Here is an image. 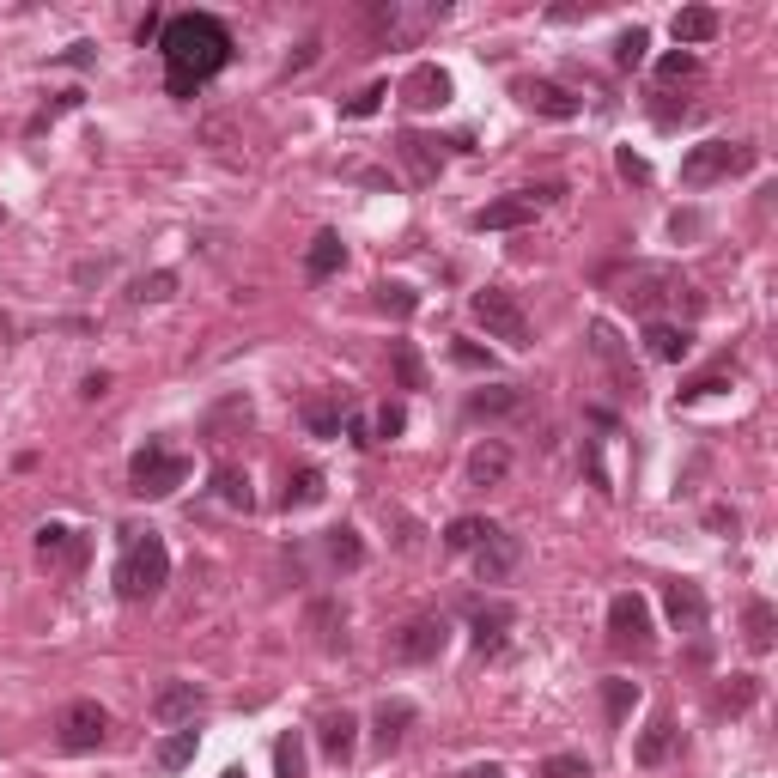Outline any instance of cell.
<instances>
[{"label":"cell","mask_w":778,"mask_h":778,"mask_svg":"<svg viewBox=\"0 0 778 778\" xmlns=\"http://www.w3.org/2000/svg\"><path fill=\"white\" fill-rule=\"evenodd\" d=\"M207 706V693L195 687V681H171V687H159L152 693V718L159 724H171V730H183V724H195V712Z\"/></svg>","instance_id":"obj_12"},{"label":"cell","mask_w":778,"mask_h":778,"mask_svg":"<svg viewBox=\"0 0 778 778\" xmlns=\"http://www.w3.org/2000/svg\"><path fill=\"white\" fill-rule=\"evenodd\" d=\"M645 49H651V37H645L639 25H633V31H620V43H614V67H639Z\"/></svg>","instance_id":"obj_40"},{"label":"cell","mask_w":778,"mask_h":778,"mask_svg":"<svg viewBox=\"0 0 778 778\" xmlns=\"http://www.w3.org/2000/svg\"><path fill=\"white\" fill-rule=\"evenodd\" d=\"M523 104L541 110V116H554V122H572V116H578V98H572L566 86H554V80H529V86H523Z\"/></svg>","instance_id":"obj_17"},{"label":"cell","mask_w":778,"mask_h":778,"mask_svg":"<svg viewBox=\"0 0 778 778\" xmlns=\"http://www.w3.org/2000/svg\"><path fill=\"white\" fill-rule=\"evenodd\" d=\"M505 627H511V608H487V614H475V645L493 651V645L505 639Z\"/></svg>","instance_id":"obj_37"},{"label":"cell","mask_w":778,"mask_h":778,"mask_svg":"<svg viewBox=\"0 0 778 778\" xmlns=\"http://www.w3.org/2000/svg\"><path fill=\"white\" fill-rule=\"evenodd\" d=\"M535 219V201L529 195H499V201H487V207H475V231H517V225H529Z\"/></svg>","instance_id":"obj_14"},{"label":"cell","mask_w":778,"mask_h":778,"mask_svg":"<svg viewBox=\"0 0 778 778\" xmlns=\"http://www.w3.org/2000/svg\"><path fill=\"white\" fill-rule=\"evenodd\" d=\"M341 262H347V244L335 238V231H317L310 250H304V274L310 280H329V274H341Z\"/></svg>","instance_id":"obj_19"},{"label":"cell","mask_w":778,"mask_h":778,"mask_svg":"<svg viewBox=\"0 0 778 778\" xmlns=\"http://www.w3.org/2000/svg\"><path fill=\"white\" fill-rule=\"evenodd\" d=\"M329 560L341 566V572H359L365 566V541H359V529H329Z\"/></svg>","instance_id":"obj_33"},{"label":"cell","mask_w":778,"mask_h":778,"mask_svg":"<svg viewBox=\"0 0 778 778\" xmlns=\"http://www.w3.org/2000/svg\"><path fill=\"white\" fill-rule=\"evenodd\" d=\"M383 98H389V86H371V92H359V98L347 104V116H371V110H377Z\"/></svg>","instance_id":"obj_46"},{"label":"cell","mask_w":778,"mask_h":778,"mask_svg":"<svg viewBox=\"0 0 778 778\" xmlns=\"http://www.w3.org/2000/svg\"><path fill=\"white\" fill-rule=\"evenodd\" d=\"M462 778H505V772H499V766H469Z\"/></svg>","instance_id":"obj_52"},{"label":"cell","mask_w":778,"mask_h":778,"mask_svg":"<svg viewBox=\"0 0 778 778\" xmlns=\"http://www.w3.org/2000/svg\"><path fill=\"white\" fill-rule=\"evenodd\" d=\"M86 554H92V548H86L80 529H67V523H43V529H37V560H43V566H55V572H80Z\"/></svg>","instance_id":"obj_9"},{"label":"cell","mask_w":778,"mask_h":778,"mask_svg":"<svg viewBox=\"0 0 778 778\" xmlns=\"http://www.w3.org/2000/svg\"><path fill=\"white\" fill-rule=\"evenodd\" d=\"M675 736H681V730H675L669 718H657V724L639 736V748H633V754H639V766H663V760L675 754Z\"/></svg>","instance_id":"obj_30"},{"label":"cell","mask_w":778,"mask_h":778,"mask_svg":"<svg viewBox=\"0 0 778 778\" xmlns=\"http://www.w3.org/2000/svg\"><path fill=\"white\" fill-rule=\"evenodd\" d=\"M408 724H414V706H408V699H383V706H377V742H383V748H396Z\"/></svg>","instance_id":"obj_31"},{"label":"cell","mask_w":778,"mask_h":778,"mask_svg":"<svg viewBox=\"0 0 778 778\" xmlns=\"http://www.w3.org/2000/svg\"><path fill=\"white\" fill-rule=\"evenodd\" d=\"M608 286L620 292V304H633L639 317H651V310L663 304V298H675V292H687V280L669 268V262H633V268H620V274H608Z\"/></svg>","instance_id":"obj_3"},{"label":"cell","mask_w":778,"mask_h":778,"mask_svg":"<svg viewBox=\"0 0 778 778\" xmlns=\"http://www.w3.org/2000/svg\"><path fill=\"white\" fill-rule=\"evenodd\" d=\"M219 778H244V766H225V772H219Z\"/></svg>","instance_id":"obj_53"},{"label":"cell","mask_w":778,"mask_h":778,"mask_svg":"<svg viewBox=\"0 0 778 778\" xmlns=\"http://www.w3.org/2000/svg\"><path fill=\"white\" fill-rule=\"evenodd\" d=\"M669 620H675V627L681 633H699V627H706V590H699V584H669Z\"/></svg>","instance_id":"obj_18"},{"label":"cell","mask_w":778,"mask_h":778,"mask_svg":"<svg viewBox=\"0 0 778 778\" xmlns=\"http://www.w3.org/2000/svg\"><path fill=\"white\" fill-rule=\"evenodd\" d=\"M505 469H511V450H505V444H481V450L469 456V487H499Z\"/></svg>","instance_id":"obj_24"},{"label":"cell","mask_w":778,"mask_h":778,"mask_svg":"<svg viewBox=\"0 0 778 778\" xmlns=\"http://www.w3.org/2000/svg\"><path fill=\"white\" fill-rule=\"evenodd\" d=\"M645 347H651V359L675 365V359H687L693 335H687V329H675V323H651V329H645Z\"/></svg>","instance_id":"obj_26"},{"label":"cell","mask_w":778,"mask_h":778,"mask_svg":"<svg viewBox=\"0 0 778 778\" xmlns=\"http://www.w3.org/2000/svg\"><path fill=\"white\" fill-rule=\"evenodd\" d=\"M602 706H608V724H627V712L639 706V681H608L602 687Z\"/></svg>","instance_id":"obj_35"},{"label":"cell","mask_w":778,"mask_h":778,"mask_svg":"<svg viewBox=\"0 0 778 778\" xmlns=\"http://www.w3.org/2000/svg\"><path fill=\"white\" fill-rule=\"evenodd\" d=\"M608 639L614 651H651V608L639 590H620L608 602Z\"/></svg>","instance_id":"obj_7"},{"label":"cell","mask_w":778,"mask_h":778,"mask_svg":"<svg viewBox=\"0 0 778 778\" xmlns=\"http://www.w3.org/2000/svg\"><path fill=\"white\" fill-rule=\"evenodd\" d=\"M541 778H590V760L584 754H548L541 760Z\"/></svg>","instance_id":"obj_42"},{"label":"cell","mask_w":778,"mask_h":778,"mask_svg":"<svg viewBox=\"0 0 778 778\" xmlns=\"http://www.w3.org/2000/svg\"><path fill=\"white\" fill-rule=\"evenodd\" d=\"M456 365H475V371H481V365H487V353H481V347H469V341H456Z\"/></svg>","instance_id":"obj_49"},{"label":"cell","mask_w":778,"mask_h":778,"mask_svg":"<svg viewBox=\"0 0 778 778\" xmlns=\"http://www.w3.org/2000/svg\"><path fill=\"white\" fill-rule=\"evenodd\" d=\"M517 566H523V541L505 535V529H493L481 548H475V572H481V584H505Z\"/></svg>","instance_id":"obj_10"},{"label":"cell","mask_w":778,"mask_h":778,"mask_svg":"<svg viewBox=\"0 0 778 778\" xmlns=\"http://www.w3.org/2000/svg\"><path fill=\"white\" fill-rule=\"evenodd\" d=\"M444 639H450L444 620H438V614H420V620H408V627H402L396 657H402V663H432V657H444Z\"/></svg>","instance_id":"obj_11"},{"label":"cell","mask_w":778,"mask_h":778,"mask_svg":"<svg viewBox=\"0 0 778 778\" xmlns=\"http://www.w3.org/2000/svg\"><path fill=\"white\" fill-rule=\"evenodd\" d=\"M620 177H633V183H645V177H651V165L639 159V152H620Z\"/></svg>","instance_id":"obj_48"},{"label":"cell","mask_w":778,"mask_h":778,"mask_svg":"<svg viewBox=\"0 0 778 778\" xmlns=\"http://www.w3.org/2000/svg\"><path fill=\"white\" fill-rule=\"evenodd\" d=\"M377 304L389 310V317H414V310H420L414 286H402V280H383V286H377Z\"/></svg>","instance_id":"obj_36"},{"label":"cell","mask_w":778,"mask_h":778,"mask_svg":"<svg viewBox=\"0 0 778 778\" xmlns=\"http://www.w3.org/2000/svg\"><path fill=\"white\" fill-rule=\"evenodd\" d=\"M317 736H323V754H329V760H347L353 742H359V724H353V712H329Z\"/></svg>","instance_id":"obj_27"},{"label":"cell","mask_w":778,"mask_h":778,"mask_svg":"<svg viewBox=\"0 0 778 778\" xmlns=\"http://www.w3.org/2000/svg\"><path fill=\"white\" fill-rule=\"evenodd\" d=\"M341 420H347V402H341V396H310V402H304L310 438H341Z\"/></svg>","instance_id":"obj_21"},{"label":"cell","mask_w":778,"mask_h":778,"mask_svg":"<svg viewBox=\"0 0 778 778\" xmlns=\"http://www.w3.org/2000/svg\"><path fill=\"white\" fill-rule=\"evenodd\" d=\"M128 481H134L140 499H171V493L189 481V456H177V450H165V444H146V450H134V462H128Z\"/></svg>","instance_id":"obj_5"},{"label":"cell","mask_w":778,"mask_h":778,"mask_svg":"<svg viewBox=\"0 0 778 778\" xmlns=\"http://www.w3.org/2000/svg\"><path fill=\"white\" fill-rule=\"evenodd\" d=\"M590 347H596V359L608 365V377L620 383V396H639V371H633V359H627V341H620L608 323H590Z\"/></svg>","instance_id":"obj_13"},{"label":"cell","mask_w":778,"mask_h":778,"mask_svg":"<svg viewBox=\"0 0 778 778\" xmlns=\"http://www.w3.org/2000/svg\"><path fill=\"white\" fill-rule=\"evenodd\" d=\"M159 55H165V73H171V92L189 98L201 80H213V73L225 67L231 55V31L213 19V13H177L159 37Z\"/></svg>","instance_id":"obj_1"},{"label":"cell","mask_w":778,"mask_h":778,"mask_svg":"<svg viewBox=\"0 0 778 778\" xmlns=\"http://www.w3.org/2000/svg\"><path fill=\"white\" fill-rule=\"evenodd\" d=\"M772 633H778V608L754 596V602L742 608V639H748V651H772Z\"/></svg>","instance_id":"obj_22"},{"label":"cell","mask_w":778,"mask_h":778,"mask_svg":"<svg viewBox=\"0 0 778 778\" xmlns=\"http://www.w3.org/2000/svg\"><path fill=\"white\" fill-rule=\"evenodd\" d=\"M712 389H724V377L712 371V377H693V383H681V402H699V396H712Z\"/></svg>","instance_id":"obj_45"},{"label":"cell","mask_w":778,"mask_h":778,"mask_svg":"<svg viewBox=\"0 0 778 778\" xmlns=\"http://www.w3.org/2000/svg\"><path fill=\"white\" fill-rule=\"evenodd\" d=\"M225 426H250V402H244V396H231L225 408L207 414V438H225Z\"/></svg>","instance_id":"obj_39"},{"label":"cell","mask_w":778,"mask_h":778,"mask_svg":"<svg viewBox=\"0 0 778 778\" xmlns=\"http://www.w3.org/2000/svg\"><path fill=\"white\" fill-rule=\"evenodd\" d=\"M195 748H201V736H195V724H183V730H171L159 748H152V766L159 772H183L195 760Z\"/></svg>","instance_id":"obj_20"},{"label":"cell","mask_w":778,"mask_h":778,"mask_svg":"<svg viewBox=\"0 0 778 778\" xmlns=\"http://www.w3.org/2000/svg\"><path fill=\"white\" fill-rule=\"evenodd\" d=\"M402 98L414 104V110H438L444 98H450V73L444 67H432V61H420L408 80H402Z\"/></svg>","instance_id":"obj_15"},{"label":"cell","mask_w":778,"mask_h":778,"mask_svg":"<svg viewBox=\"0 0 778 778\" xmlns=\"http://www.w3.org/2000/svg\"><path fill=\"white\" fill-rule=\"evenodd\" d=\"M669 231H675V238H687V231H699V213H675V219H669Z\"/></svg>","instance_id":"obj_51"},{"label":"cell","mask_w":778,"mask_h":778,"mask_svg":"<svg viewBox=\"0 0 778 778\" xmlns=\"http://www.w3.org/2000/svg\"><path fill=\"white\" fill-rule=\"evenodd\" d=\"M718 37V13L712 7H681L675 13V43H712Z\"/></svg>","instance_id":"obj_29"},{"label":"cell","mask_w":778,"mask_h":778,"mask_svg":"<svg viewBox=\"0 0 778 778\" xmlns=\"http://www.w3.org/2000/svg\"><path fill=\"white\" fill-rule=\"evenodd\" d=\"M213 493H219L231 511H250V505H256V493H250V475L238 469V462H219V469H213Z\"/></svg>","instance_id":"obj_25"},{"label":"cell","mask_w":778,"mask_h":778,"mask_svg":"<svg viewBox=\"0 0 778 778\" xmlns=\"http://www.w3.org/2000/svg\"><path fill=\"white\" fill-rule=\"evenodd\" d=\"M274 766H280V778H304V736L298 730L274 742Z\"/></svg>","instance_id":"obj_38"},{"label":"cell","mask_w":778,"mask_h":778,"mask_svg":"<svg viewBox=\"0 0 778 778\" xmlns=\"http://www.w3.org/2000/svg\"><path fill=\"white\" fill-rule=\"evenodd\" d=\"M475 323H481L493 341H505V347H529V317H523V304H517L505 286L475 292Z\"/></svg>","instance_id":"obj_6"},{"label":"cell","mask_w":778,"mask_h":778,"mask_svg":"<svg viewBox=\"0 0 778 778\" xmlns=\"http://www.w3.org/2000/svg\"><path fill=\"white\" fill-rule=\"evenodd\" d=\"M104 730H110V718H104L98 699H73V706L61 712V748L67 754H92L104 742Z\"/></svg>","instance_id":"obj_8"},{"label":"cell","mask_w":778,"mask_h":778,"mask_svg":"<svg viewBox=\"0 0 778 778\" xmlns=\"http://www.w3.org/2000/svg\"><path fill=\"white\" fill-rule=\"evenodd\" d=\"M165 578H171V548L152 529L146 535L128 529V548H122V566H116V596L122 602H146V596L165 590Z\"/></svg>","instance_id":"obj_2"},{"label":"cell","mask_w":778,"mask_h":778,"mask_svg":"<svg viewBox=\"0 0 778 778\" xmlns=\"http://www.w3.org/2000/svg\"><path fill=\"white\" fill-rule=\"evenodd\" d=\"M317 499H323V469H298V475H286V493H280L286 511H304V505H317Z\"/></svg>","instance_id":"obj_32"},{"label":"cell","mask_w":778,"mask_h":778,"mask_svg":"<svg viewBox=\"0 0 778 778\" xmlns=\"http://www.w3.org/2000/svg\"><path fill=\"white\" fill-rule=\"evenodd\" d=\"M699 61L693 55H663V80H687V73H693Z\"/></svg>","instance_id":"obj_47"},{"label":"cell","mask_w":778,"mask_h":778,"mask_svg":"<svg viewBox=\"0 0 778 778\" xmlns=\"http://www.w3.org/2000/svg\"><path fill=\"white\" fill-rule=\"evenodd\" d=\"M517 408H523V389H511V383H493V389H475L469 396L475 420H499V414H517Z\"/></svg>","instance_id":"obj_23"},{"label":"cell","mask_w":778,"mask_h":778,"mask_svg":"<svg viewBox=\"0 0 778 778\" xmlns=\"http://www.w3.org/2000/svg\"><path fill=\"white\" fill-rule=\"evenodd\" d=\"M171 292H177V274H165V268H159V274H146V280L134 286V304H165Z\"/></svg>","instance_id":"obj_41"},{"label":"cell","mask_w":778,"mask_h":778,"mask_svg":"<svg viewBox=\"0 0 778 778\" xmlns=\"http://www.w3.org/2000/svg\"><path fill=\"white\" fill-rule=\"evenodd\" d=\"M396 152H402V165H408V177H414V183H438V171H444V152H438V140H426V134H402V140H396Z\"/></svg>","instance_id":"obj_16"},{"label":"cell","mask_w":778,"mask_h":778,"mask_svg":"<svg viewBox=\"0 0 778 778\" xmlns=\"http://www.w3.org/2000/svg\"><path fill=\"white\" fill-rule=\"evenodd\" d=\"M754 693H760V687H754V675H730L724 706H730V712H742V706H754Z\"/></svg>","instance_id":"obj_44"},{"label":"cell","mask_w":778,"mask_h":778,"mask_svg":"<svg viewBox=\"0 0 778 778\" xmlns=\"http://www.w3.org/2000/svg\"><path fill=\"white\" fill-rule=\"evenodd\" d=\"M389 365H396V383H402V389H426V365H420V353H414L408 341L389 347Z\"/></svg>","instance_id":"obj_34"},{"label":"cell","mask_w":778,"mask_h":778,"mask_svg":"<svg viewBox=\"0 0 778 778\" xmlns=\"http://www.w3.org/2000/svg\"><path fill=\"white\" fill-rule=\"evenodd\" d=\"M104 389H110V377L98 371V377H86V383H80V396H86V402H98V396H104Z\"/></svg>","instance_id":"obj_50"},{"label":"cell","mask_w":778,"mask_h":778,"mask_svg":"<svg viewBox=\"0 0 778 778\" xmlns=\"http://www.w3.org/2000/svg\"><path fill=\"white\" fill-rule=\"evenodd\" d=\"M371 432H377V438H396V432H408V408H396V402H389V408H377Z\"/></svg>","instance_id":"obj_43"},{"label":"cell","mask_w":778,"mask_h":778,"mask_svg":"<svg viewBox=\"0 0 778 778\" xmlns=\"http://www.w3.org/2000/svg\"><path fill=\"white\" fill-rule=\"evenodd\" d=\"M748 165H754V146H742V140H699L687 159H681V183H687V189H706V183L736 177V171H748Z\"/></svg>","instance_id":"obj_4"},{"label":"cell","mask_w":778,"mask_h":778,"mask_svg":"<svg viewBox=\"0 0 778 778\" xmlns=\"http://www.w3.org/2000/svg\"><path fill=\"white\" fill-rule=\"evenodd\" d=\"M493 529H499V523H487V517H456V523L444 529V548H450V554H475Z\"/></svg>","instance_id":"obj_28"}]
</instances>
